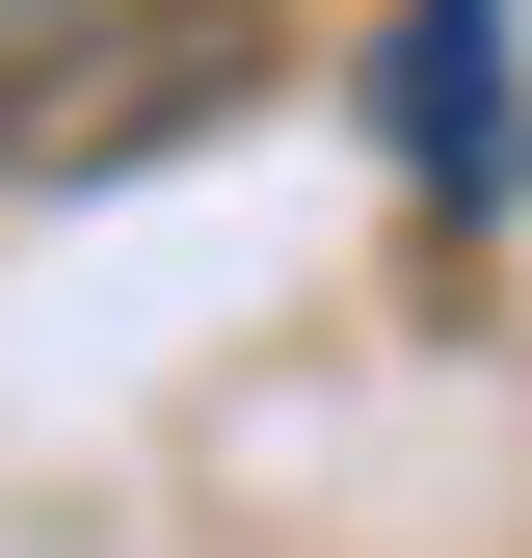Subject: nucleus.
<instances>
[{
	"mask_svg": "<svg viewBox=\"0 0 532 558\" xmlns=\"http://www.w3.org/2000/svg\"><path fill=\"white\" fill-rule=\"evenodd\" d=\"M373 133H399V186H480L506 214L532 186V27L506 0H399L373 27Z\"/></svg>",
	"mask_w": 532,
	"mask_h": 558,
	"instance_id": "obj_1",
	"label": "nucleus"
}]
</instances>
